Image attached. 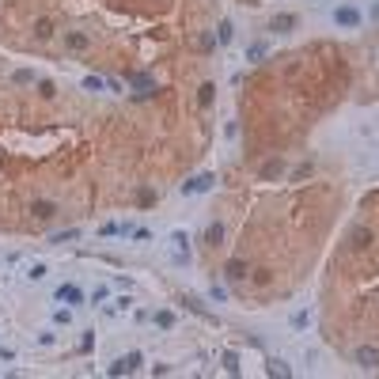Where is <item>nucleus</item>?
<instances>
[{"mask_svg":"<svg viewBox=\"0 0 379 379\" xmlns=\"http://www.w3.org/2000/svg\"><path fill=\"white\" fill-rule=\"evenodd\" d=\"M349 243H353V250H368L375 243V231L368 228V224H356L353 231H349Z\"/></svg>","mask_w":379,"mask_h":379,"instance_id":"nucleus-1","label":"nucleus"},{"mask_svg":"<svg viewBox=\"0 0 379 379\" xmlns=\"http://www.w3.org/2000/svg\"><path fill=\"white\" fill-rule=\"evenodd\" d=\"M353 361L361 364L364 372H375V368H379V349H375V345H361V349L353 353Z\"/></svg>","mask_w":379,"mask_h":379,"instance_id":"nucleus-2","label":"nucleus"},{"mask_svg":"<svg viewBox=\"0 0 379 379\" xmlns=\"http://www.w3.org/2000/svg\"><path fill=\"white\" fill-rule=\"evenodd\" d=\"M137 364H141V353H125V356H118V361L110 364V375H125V372H137Z\"/></svg>","mask_w":379,"mask_h":379,"instance_id":"nucleus-3","label":"nucleus"},{"mask_svg":"<svg viewBox=\"0 0 379 379\" xmlns=\"http://www.w3.org/2000/svg\"><path fill=\"white\" fill-rule=\"evenodd\" d=\"M247 273H250V266H247L243 258H231L228 266H224V277H228V281H243Z\"/></svg>","mask_w":379,"mask_h":379,"instance_id":"nucleus-4","label":"nucleus"},{"mask_svg":"<svg viewBox=\"0 0 379 379\" xmlns=\"http://www.w3.org/2000/svg\"><path fill=\"white\" fill-rule=\"evenodd\" d=\"M334 19H337V27H356V23H361V12H356V8H337V12H334Z\"/></svg>","mask_w":379,"mask_h":379,"instance_id":"nucleus-5","label":"nucleus"},{"mask_svg":"<svg viewBox=\"0 0 379 379\" xmlns=\"http://www.w3.org/2000/svg\"><path fill=\"white\" fill-rule=\"evenodd\" d=\"M57 300L72 307V304H84V292H80L76 285H61V288H57Z\"/></svg>","mask_w":379,"mask_h":379,"instance_id":"nucleus-6","label":"nucleus"},{"mask_svg":"<svg viewBox=\"0 0 379 379\" xmlns=\"http://www.w3.org/2000/svg\"><path fill=\"white\" fill-rule=\"evenodd\" d=\"M296 23H300V19H296L292 12H285V15H273V19H269V31H277V34H281V31H292Z\"/></svg>","mask_w":379,"mask_h":379,"instance_id":"nucleus-7","label":"nucleus"},{"mask_svg":"<svg viewBox=\"0 0 379 379\" xmlns=\"http://www.w3.org/2000/svg\"><path fill=\"white\" fill-rule=\"evenodd\" d=\"M212 186V174H201V178H193V182H186V186H182V193H201V190H209Z\"/></svg>","mask_w":379,"mask_h":379,"instance_id":"nucleus-8","label":"nucleus"},{"mask_svg":"<svg viewBox=\"0 0 379 379\" xmlns=\"http://www.w3.org/2000/svg\"><path fill=\"white\" fill-rule=\"evenodd\" d=\"M31 212H34L38 220H50L53 212H57V205H53V201H34V205H31Z\"/></svg>","mask_w":379,"mask_h":379,"instance_id":"nucleus-9","label":"nucleus"},{"mask_svg":"<svg viewBox=\"0 0 379 379\" xmlns=\"http://www.w3.org/2000/svg\"><path fill=\"white\" fill-rule=\"evenodd\" d=\"M34 38H38V42L53 38V23H50V19H38V23H34Z\"/></svg>","mask_w":379,"mask_h":379,"instance_id":"nucleus-10","label":"nucleus"},{"mask_svg":"<svg viewBox=\"0 0 379 379\" xmlns=\"http://www.w3.org/2000/svg\"><path fill=\"white\" fill-rule=\"evenodd\" d=\"M87 42H91V38L80 34V31H72L69 38H65V46H69V50H87Z\"/></svg>","mask_w":379,"mask_h":379,"instance_id":"nucleus-11","label":"nucleus"},{"mask_svg":"<svg viewBox=\"0 0 379 379\" xmlns=\"http://www.w3.org/2000/svg\"><path fill=\"white\" fill-rule=\"evenodd\" d=\"M220 239H224V224H209L205 228V243H209V247H216Z\"/></svg>","mask_w":379,"mask_h":379,"instance_id":"nucleus-12","label":"nucleus"},{"mask_svg":"<svg viewBox=\"0 0 379 379\" xmlns=\"http://www.w3.org/2000/svg\"><path fill=\"white\" fill-rule=\"evenodd\" d=\"M137 205H144V209L155 205V190H152V186H141V190H137Z\"/></svg>","mask_w":379,"mask_h":379,"instance_id":"nucleus-13","label":"nucleus"},{"mask_svg":"<svg viewBox=\"0 0 379 379\" xmlns=\"http://www.w3.org/2000/svg\"><path fill=\"white\" fill-rule=\"evenodd\" d=\"M212 95H216V84H201V91H197V103H201V106H209V103H212Z\"/></svg>","mask_w":379,"mask_h":379,"instance_id":"nucleus-14","label":"nucleus"},{"mask_svg":"<svg viewBox=\"0 0 379 379\" xmlns=\"http://www.w3.org/2000/svg\"><path fill=\"white\" fill-rule=\"evenodd\" d=\"M216 38H220V46H228V42H231V19H224V23H220Z\"/></svg>","mask_w":379,"mask_h":379,"instance_id":"nucleus-15","label":"nucleus"},{"mask_svg":"<svg viewBox=\"0 0 379 379\" xmlns=\"http://www.w3.org/2000/svg\"><path fill=\"white\" fill-rule=\"evenodd\" d=\"M258 57H266V42H254L247 50V61H258Z\"/></svg>","mask_w":379,"mask_h":379,"instance_id":"nucleus-16","label":"nucleus"},{"mask_svg":"<svg viewBox=\"0 0 379 379\" xmlns=\"http://www.w3.org/2000/svg\"><path fill=\"white\" fill-rule=\"evenodd\" d=\"M273 174H281V159H273V163L262 167V178H273Z\"/></svg>","mask_w":379,"mask_h":379,"instance_id":"nucleus-17","label":"nucleus"},{"mask_svg":"<svg viewBox=\"0 0 379 379\" xmlns=\"http://www.w3.org/2000/svg\"><path fill=\"white\" fill-rule=\"evenodd\" d=\"M38 91H42V99H53V95H57V87H53L50 80H42V84H38Z\"/></svg>","mask_w":379,"mask_h":379,"instance_id":"nucleus-18","label":"nucleus"},{"mask_svg":"<svg viewBox=\"0 0 379 379\" xmlns=\"http://www.w3.org/2000/svg\"><path fill=\"white\" fill-rule=\"evenodd\" d=\"M155 323H159V326H174V315H171V311H159V315H155Z\"/></svg>","mask_w":379,"mask_h":379,"instance_id":"nucleus-19","label":"nucleus"},{"mask_svg":"<svg viewBox=\"0 0 379 379\" xmlns=\"http://www.w3.org/2000/svg\"><path fill=\"white\" fill-rule=\"evenodd\" d=\"M76 235H80V231L69 228V231H61V235H53V243H69V239H76Z\"/></svg>","mask_w":379,"mask_h":379,"instance_id":"nucleus-20","label":"nucleus"},{"mask_svg":"<svg viewBox=\"0 0 379 379\" xmlns=\"http://www.w3.org/2000/svg\"><path fill=\"white\" fill-rule=\"evenodd\" d=\"M84 87H91V91H103V80H99V76H87Z\"/></svg>","mask_w":379,"mask_h":379,"instance_id":"nucleus-21","label":"nucleus"},{"mask_svg":"<svg viewBox=\"0 0 379 379\" xmlns=\"http://www.w3.org/2000/svg\"><path fill=\"white\" fill-rule=\"evenodd\" d=\"M31 277H34V281H42V277H46V266H42V262H38V266H31Z\"/></svg>","mask_w":379,"mask_h":379,"instance_id":"nucleus-22","label":"nucleus"}]
</instances>
